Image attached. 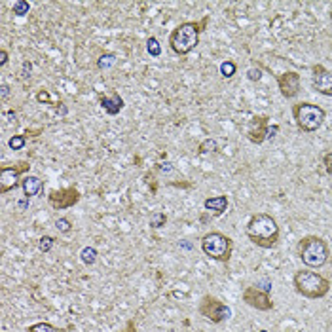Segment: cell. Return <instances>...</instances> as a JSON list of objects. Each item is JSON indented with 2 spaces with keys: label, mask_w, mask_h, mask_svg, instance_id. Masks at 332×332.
<instances>
[{
  "label": "cell",
  "mask_w": 332,
  "mask_h": 332,
  "mask_svg": "<svg viewBox=\"0 0 332 332\" xmlns=\"http://www.w3.org/2000/svg\"><path fill=\"white\" fill-rule=\"evenodd\" d=\"M211 17L205 15L200 21H184L180 25H177L171 32H169V48L173 50L177 55H188L190 51H194L200 44V36L202 32L207 29Z\"/></svg>",
  "instance_id": "cell-1"
},
{
  "label": "cell",
  "mask_w": 332,
  "mask_h": 332,
  "mask_svg": "<svg viewBox=\"0 0 332 332\" xmlns=\"http://www.w3.org/2000/svg\"><path fill=\"white\" fill-rule=\"evenodd\" d=\"M277 220L268 213H255L247 222V237L260 249H274L279 243Z\"/></svg>",
  "instance_id": "cell-2"
},
{
  "label": "cell",
  "mask_w": 332,
  "mask_h": 332,
  "mask_svg": "<svg viewBox=\"0 0 332 332\" xmlns=\"http://www.w3.org/2000/svg\"><path fill=\"white\" fill-rule=\"evenodd\" d=\"M292 285H294V290L307 298V300H319V298H325L331 290V281L321 275L319 272H313L309 268L306 270H300L296 272L294 277H292Z\"/></svg>",
  "instance_id": "cell-3"
},
{
  "label": "cell",
  "mask_w": 332,
  "mask_h": 332,
  "mask_svg": "<svg viewBox=\"0 0 332 332\" xmlns=\"http://www.w3.org/2000/svg\"><path fill=\"white\" fill-rule=\"evenodd\" d=\"M298 256L309 270H319L325 264H329L331 258V249L329 243L319 237V235H304L302 239L298 241Z\"/></svg>",
  "instance_id": "cell-4"
},
{
  "label": "cell",
  "mask_w": 332,
  "mask_h": 332,
  "mask_svg": "<svg viewBox=\"0 0 332 332\" xmlns=\"http://www.w3.org/2000/svg\"><path fill=\"white\" fill-rule=\"evenodd\" d=\"M292 118L296 122V128L302 133H313L325 124L327 112L323 106H319L315 102L300 101L292 104Z\"/></svg>",
  "instance_id": "cell-5"
},
{
  "label": "cell",
  "mask_w": 332,
  "mask_h": 332,
  "mask_svg": "<svg viewBox=\"0 0 332 332\" xmlns=\"http://www.w3.org/2000/svg\"><path fill=\"white\" fill-rule=\"evenodd\" d=\"M202 251L205 256H209L215 262H230L233 253V241L230 235L222 231H209L202 237Z\"/></svg>",
  "instance_id": "cell-6"
},
{
  "label": "cell",
  "mask_w": 332,
  "mask_h": 332,
  "mask_svg": "<svg viewBox=\"0 0 332 332\" xmlns=\"http://www.w3.org/2000/svg\"><path fill=\"white\" fill-rule=\"evenodd\" d=\"M198 313H200L203 319L215 323V325L224 323V321L230 319L231 315L230 307L222 302L220 298L213 296V294H203L200 304H198Z\"/></svg>",
  "instance_id": "cell-7"
},
{
  "label": "cell",
  "mask_w": 332,
  "mask_h": 332,
  "mask_svg": "<svg viewBox=\"0 0 332 332\" xmlns=\"http://www.w3.org/2000/svg\"><path fill=\"white\" fill-rule=\"evenodd\" d=\"M30 163L29 161H17L14 165H2L0 167V196H6L8 192H12L21 184V177L29 175Z\"/></svg>",
  "instance_id": "cell-8"
},
{
  "label": "cell",
  "mask_w": 332,
  "mask_h": 332,
  "mask_svg": "<svg viewBox=\"0 0 332 332\" xmlns=\"http://www.w3.org/2000/svg\"><path fill=\"white\" fill-rule=\"evenodd\" d=\"M82 200V194L80 190L74 186L69 188H59V190H50L48 192V203L51 209L55 211H65V209H71L76 203Z\"/></svg>",
  "instance_id": "cell-9"
},
{
  "label": "cell",
  "mask_w": 332,
  "mask_h": 332,
  "mask_svg": "<svg viewBox=\"0 0 332 332\" xmlns=\"http://www.w3.org/2000/svg\"><path fill=\"white\" fill-rule=\"evenodd\" d=\"M268 131H270V116L268 114H256L253 116L247 124V139L253 145H262L268 139Z\"/></svg>",
  "instance_id": "cell-10"
},
{
  "label": "cell",
  "mask_w": 332,
  "mask_h": 332,
  "mask_svg": "<svg viewBox=\"0 0 332 332\" xmlns=\"http://www.w3.org/2000/svg\"><path fill=\"white\" fill-rule=\"evenodd\" d=\"M241 298L253 309H258V311H272L274 309V300H272L270 292L258 289V287H245Z\"/></svg>",
  "instance_id": "cell-11"
},
{
  "label": "cell",
  "mask_w": 332,
  "mask_h": 332,
  "mask_svg": "<svg viewBox=\"0 0 332 332\" xmlns=\"http://www.w3.org/2000/svg\"><path fill=\"white\" fill-rule=\"evenodd\" d=\"M277 87L285 99H294L302 89V78L296 71H285L277 74Z\"/></svg>",
  "instance_id": "cell-12"
},
{
  "label": "cell",
  "mask_w": 332,
  "mask_h": 332,
  "mask_svg": "<svg viewBox=\"0 0 332 332\" xmlns=\"http://www.w3.org/2000/svg\"><path fill=\"white\" fill-rule=\"evenodd\" d=\"M311 86L321 95L332 97V71H329L323 65H313L311 67Z\"/></svg>",
  "instance_id": "cell-13"
},
{
  "label": "cell",
  "mask_w": 332,
  "mask_h": 332,
  "mask_svg": "<svg viewBox=\"0 0 332 332\" xmlns=\"http://www.w3.org/2000/svg\"><path fill=\"white\" fill-rule=\"evenodd\" d=\"M99 104H101L102 110L110 116L120 114V110L126 106V102H124V99L120 97V93H118V91H110L108 95H104V93L99 95Z\"/></svg>",
  "instance_id": "cell-14"
},
{
  "label": "cell",
  "mask_w": 332,
  "mask_h": 332,
  "mask_svg": "<svg viewBox=\"0 0 332 332\" xmlns=\"http://www.w3.org/2000/svg\"><path fill=\"white\" fill-rule=\"evenodd\" d=\"M21 188H23V194H25V198L29 200L32 196H38L40 192H42L44 188V180L40 177H36V175H25L23 179H21Z\"/></svg>",
  "instance_id": "cell-15"
},
{
  "label": "cell",
  "mask_w": 332,
  "mask_h": 332,
  "mask_svg": "<svg viewBox=\"0 0 332 332\" xmlns=\"http://www.w3.org/2000/svg\"><path fill=\"white\" fill-rule=\"evenodd\" d=\"M228 196H211V198H207L205 202H203V207H205V211H209V213H213L215 217H220V215H224L226 213V209H228Z\"/></svg>",
  "instance_id": "cell-16"
},
{
  "label": "cell",
  "mask_w": 332,
  "mask_h": 332,
  "mask_svg": "<svg viewBox=\"0 0 332 332\" xmlns=\"http://www.w3.org/2000/svg\"><path fill=\"white\" fill-rule=\"evenodd\" d=\"M97 256H99V253H97L95 247H84V249L80 251V258H82V262H84L86 266H93V264L97 262Z\"/></svg>",
  "instance_id": "cell-17"
},
{
  "label": "cell",
  "mask_w": 332,
  "mask_h": 332,
  "mask_svg": "<svg viewBox=\"0 0 332 332\" xmlns=\"http://www.w3.org/2000/svg\"><path fill=\"white\" fill-rule=\"evenodd\" d=\"M217 150H218V143L215 139H211V137L203 139L202 143H200V146H198V154H202V156L213 154V152H217Z\"/></svg>",
  "instance_id": "cell-18"
},
{
  "label": "cell",
  "mask_w": 332,
  "mask_h": 332,
  "mask_svg": "<svg viewBox=\"0 0 332 332\" xmlns=\"http://www.w3.org/2000/svg\"><path fill=\"white\" fill-rule=\"evenodd\" d=\"M27 332H65L63 329H57V327H53L51 323H34V325H30L27 327Z\"/></svg>",
  "instance_id": "cell-19"
},
{
  "label": "cell",
  "mask_w": 332,
  "mask_h": 332,
  "mask_svg": "<svg viewBox=\"0 0 332 332\" xmlns=\"http://www.w3.org/2000/svg\"><path fill=\"white\" fill-rule=\"evenodd\" d=\"M116 53H110V51H106V53H102L101 57L97 59V67L101 69V71H106V69H110V67H114L116 65Z\"/></svg>",
  "instance_id": "cell-20"
},
{
  "label": "cell",
  "mask_w": 332,
  "mask_h": 332,
  "mask_svg": "<svg viewBox=\"0 0 332 332\" xmlns=\"http://www.w3.org/2000/svg\"><path fill=\"white\" fill-rule=\"evenodd\" d=\"M12 12H14L17 17H25V15L30 12V4L27 0H15L14 6H12Z\"/></svg>",
  "instance_id": "cell-21"
},
{
  "label": "cell",
  "mask_w": 332,
  "mask_h": 332,
  "mask_svg": "<svg viewBox=\"0 0 332 332\" xmlns=\"http://www.w3.org/2000/svg\"><path fill=\"white\" fill-rule=\"evenodd\" d=\"M235 73H237V65H235L233 61H224V63H220V74H222V78L230 80V78H233V74Z\"/></svg>",
  "instance_id": "cell-22"
},
{
  "label": "cell",
  "mask_w": 332,
  "mask_h": 332,
  "mask_svg": "<svg viewBox=\"0 0 332 332\" xmlns=\"http://www.w3.org/2000/svg\"><path fill=\"white\" fill-rule=\"evenodd\" d=\"M146 51L152 55V57H159L161 55V46H159V40L156 36H150L146 40Z\"/></svg>",
  "instance_id": "cell-23"
},
{
  "label": "cell",
  "mask_w": 332,
  "mask_h": 332,
  "mask_svg": "<svg viewBox=\"0 0 332 332\" xmlns=\"http://www.w3.org/2000/svg\"><path fill=\"white\" fill-rule=\"evenodd\" d=\"M55 245V237H51V235H42L40 239H38V249H40V253L44 255H48L51 249Z\"/></svg>",
  "instance_id": "cell-24"
},
{
  "label": "cell",
  "mask_w": 332,
  "mask_h": 332,
  "mask_svg": "<svg viewBox=\"0 0 332 332\" xmlns=\"http://www.w3.org/2000/svg\"><path fill=\"white\" fill-rule=\"evenodd\" d=\"M25 145H27V137H25V135H14V137L8 141V146H10L12 150H21Z\"/></svg>",
  "instance_id": "cell-25"
},
{
  "label": "cell",
  "mask_w": 332,
  "mask_h": 332,
  "mask_svg": "<svg viewBox=\"0 0 332 332\" xmlns=\"http://www.w3.org/2000/svg\"><path fill=\"white\" fill-rule=\"evenodd\" d=\"M55 228H57V231H61V233H69V231L73 230V222H71L69 218L61 217L55 220Z\"/></svg>",
  "instance_id": "cell-26"
},
{
  "label": "cell",
  "mask_w": 332,
  "mask_h": 332,
  "mask_svg": "<svg viewBox=\"0 0 332 332\" xmlns=\"http://www.w3.org/2000/svg\"><path fill=\"white\" fill-rule=\"evenodd\" d=\"M165 222H167L165 213H154V215L150 217V226H152V228H161V226H165Z\"/></svg>",
  "instance_id": "cell-27"
},
{
  "label": "cell",
  "mask_w": 332,
  "mask_h": 332,
  "mask_svg": "<svg viewBox=\"0 0 332 332\" xmlns=\"http://www.w3.org/2000/svg\"><path fill=\"white\" fill-rule=\"evenodd\" d=\"M247 78H249L251 82H258L260 78H262V71L253 67V69H249V71H247Z\"/></svg>",
  "instance_id": "cell-28"
},
{
  "label": "cell",
  "mask_w": 332,
  "mask_h": 332,
  "mask_svg": "<svg viewBox=\"0 0 332 332\" xmlns=\"http://www.w3.org/2000/svg\"><path fill=\"white\" fill-rule=\"evenodd\" d=\"M323 165H325V171L329 175H332V152H327L323 156Z\"/></svg>",
  "instance_id": "cell-29"
},
{
  "label": "cell",
  "mask_w": 332,
  "mask_h": 332,
  "mask_svg": "<svg viewBox=\"0 0 332 332\" xmlns=\"http://www.w3.org/2000/svg\"><path fill=\"white\" fill-rule=\"evenodd\" d=\"M36 101L38 102H50V93H48V91H38V93H36Z\"/></svg>",
  "instance_id": "cell-30"
},
{
  "label": "cell",
  "mask_w": 332,
  "mask_h": 332,
  "mask_svg": "<svg viewBox=\"0 0 332 332\" xmlns=\"http://www.w3.org/2000/svg\"><path fill=\"white\" fill-rule=\"evenodd\" d=\"M6 63H8V51L2 48V50H0V67H4Z\"/></svg>",
  "instance_id": "cell-31"
},
{
  "label": "cell",
  "mask_w": 332,
  "mask_h": 332,
  "mask_svg": "<svg viewBox=\"0 0 332 332\" xmlns=\"http://www.w3.org/2000/svg\"><path fill=\"white\" fill-rule=\"evenodd\" d=\"M277 131H279V126H277V124L270 126V131H268V139H270V137H275V135H277Z\"/></svg>",
  "instance_id": "cell-32"
},
{
  "label": "cell",
  "mask_w": 332,
  "mask_h": 332,
  "mask_svg": "<svg viewBox=\"0 0 332 332\" xmlns=\"http://www.w3.org/2000/svg\"><path fill=\"white\" fill-rule=\"evenodd\" d=\"M120 332H137V329H135V323H133V321H129V323L126 325V329H124V331H120Z\"/></svg>",
  "instance_id": "cell-33"
},
{
  "label": "cell",
  "mask_w": 332,
  "mask_h": 332,
  "mask_svg": "<svg viewBox=\"0 0 332 332\" xmlns=\"http://www.w3.org/2000/svg\"><path fill=\"white\" fill-rule=\"evenodd\" d=\"M10 95V86L8 84H2V99H6Z\"/></svg>",
  "instance_id": "cell-34"
},
{
  "label": "cell",
  "mask_w": 332,
  "mask_h": 332,
  "mask_svg": "<svg viewBox=\"0 0 332 332\" xmlns=\"http://www.w3.org/2000/svg\"><path fill=\"white\" fill-rule=\"evenodd\" d=\"M258 332H268V331H258Z\"/></svg>",
  "instance_id": "cell-35"
}]
</instances>
